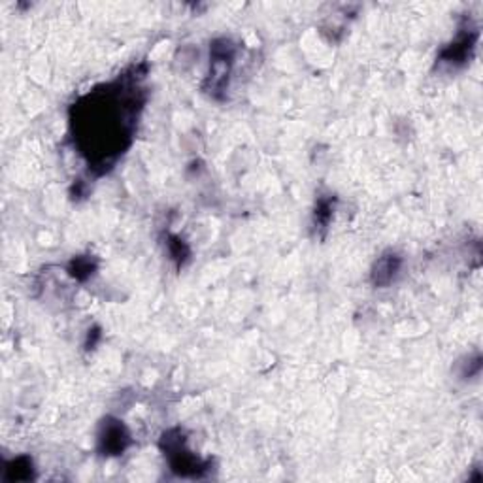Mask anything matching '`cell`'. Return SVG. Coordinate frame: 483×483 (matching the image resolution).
Instances as JSON below:
<instances>
[{"label":"cell","instance_id":"cell-2","mask_svg":"<svg viewBox=\"0 0 483 483\" xmlns=\"http://www.w3.org/2000/svg\"><path fill=\"white\" fill-rule=\"evenodd\" d=\"M398 265H400V261H398L395 255L381 259L374 270V282L378 283V285H386V283L391 282L393 276H395V272L398 270Z\"/></svg>","mask_w":483,"mask_h":483},{"label":"cell","instance_id":"cell-1","mask_svg":"<svg viewBox=\"0 0 483 483\" xmlns=\"http://www.w3.org/2000/svg\"><path fill=\"white\" fill-rule=\"evenodd\" d=\"M129 442V434L125 431V427L117 423V421H109L104 425V432L100 434V448L104 453L117 455L121 453Z\"/></svg>","mask_w":483,"mask_h":483}]
</instances>
